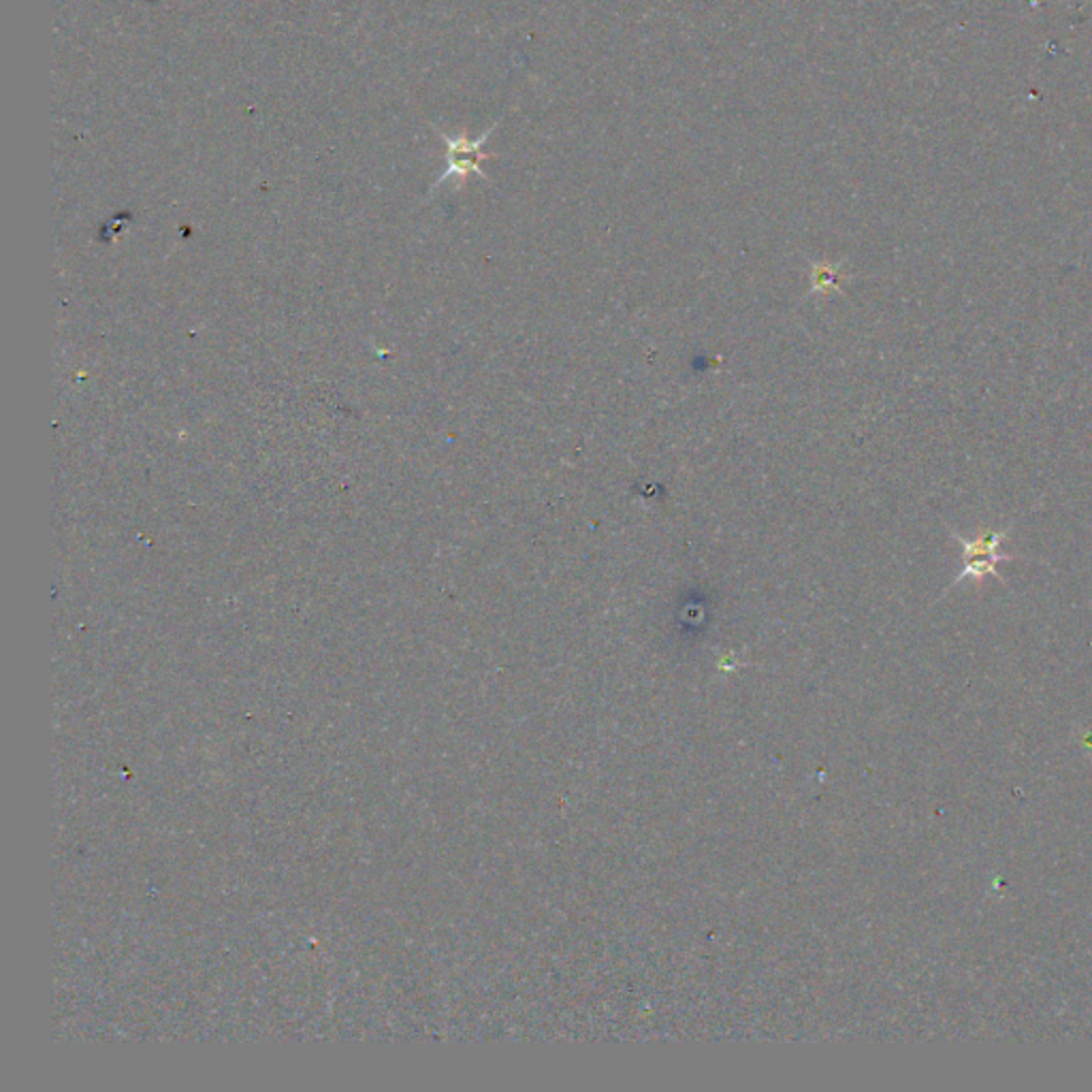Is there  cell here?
I'll list each match as a JSON object with an SVG mask.
<instances>
[{
    "mask_svg": "<svg viewBox=\"0 0 1092 1092\" xmlns=\"http://www.w3.org/2000/svg\"><path fill=\"white\" fill-rule=\"evenodd\" d=\"M498 124L500 122H495V124L476 141H470V137H465V134H459V137H446V134H442V139H444L446 145H449V169L444 171V175L440 177L438 184L449 180V177H452V175L459 177V180L463 182L470 174H478L487 180V175L481 171V163L493 158V154H484L481 147H482V144H487L489 134L495 131V126Z\"/></svg>",
    "mask_w": 1092,
    "mask_h": 1092,
    "instance_id": "cell-2",
    "label": "cell"
},
{
    "mask_svg": "<svg viewBox=\"0 0 1092 1092\" xmlns=\"http://www.w3.org/2000/svg\"><path fill=\"white\" fill-rule=\"evenodd\" d=\"M840 282H843V273H840V267L834 265H813V288L815 291L821 293H832L839 291Z\"/></svg>",
    "mask_w": 1092,
    "mask_h": 1092,
    "instance_id": "cell-3",
    "label": "cell"
},
{
    "mask_svg": "<svg viewBox=\"0 0 1092 1092\" xmlns=\"http://www.w3.org/2000/svg\"><path fill=\"white\" fill-rule=\"evenodd\" d=\"M952 533L954 542L960 544L962 549V557H965V568H962L960 574H956V579L952 585L948 587V591H952V589L958 585V582L971 579L978 589H984V581L988 576H992V579L1001 581V574L997 572V563L1001 561H1014V555H1003L1001 544L1008 540L1009 536V527H1003V530H990V527H981V530L975 533L973 540L962 538L960 533H956L949 530Z\"/></svg>",
    "mask_w": 1092,
    "mask_h": 1092,
    "instance_id": "cell-1",
    "label": "cell"
}]
</instances>
